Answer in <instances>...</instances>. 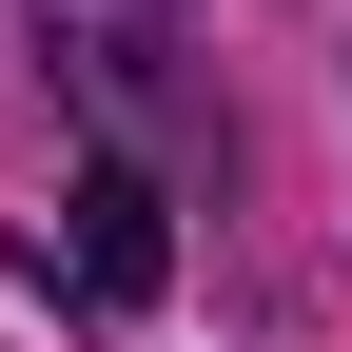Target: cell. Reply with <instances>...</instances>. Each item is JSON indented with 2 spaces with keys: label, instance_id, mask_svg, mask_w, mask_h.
Returning a JSON list of instances; mask_svg holds the SVG:
<instances>
[{
  "label": "cell",
  "instance_id": "1",
  "mask_svg": "<svg viewBox=\"0 0 352 352\" xmlns=\"http://www.w3.org/2000/svg\"><path fill=\"white\" fill-rule=\"evenodd\" d=\"M157 274H176V235H157V176H138V157H98V176H78V294H98V314H138Z\"/></svg>",
  "mask_w": 352,
  "mask_h": 352
},
{
  "label": "cell",
  "instance_id": "2",
  "mask_svg": "<svg viewBox=\"0 0 352 352\" xmlns=\"http://www.w3.org/2000/svg\"><path fill=\"white\" fill-rule=\"evenodd\" d=\"M39 39L78 59L98 118H157V20H138V0H39Z\"/></svg>",
  "mask_w": 352,
  "mask_h": 352
}]
</instances>
